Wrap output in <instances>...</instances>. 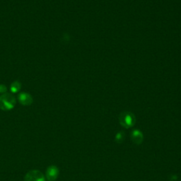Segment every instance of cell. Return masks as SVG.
Segmentation results:
<instances>
[{
  "instance_id": "6da1fadb",
  "label": "cell",
  "mask_w": 181,
  "mask_h": 181,
  "mask_svg": "<svg viewBox=\"0 0 181 181\" xmlns=\"http://www.w3.org/2000/svg\"><path fill=\"white\" fill-rule=\"evenodd\" d=\"M15 105L14 98L10 95L2 96L0 98V108L3 110H9Z\"/></svg>"
},
{
  "instance_id": "7a4b0ae2",
  "label": "cell",
  "mask_w": 181,
  "mask_h": 181,
  "mask_svg": "<svg viewBox=\"0 0 181 181\" xmlns=\"http://www.w3.org/2000/svg\"><path fill=\"white\" fill-rule=\"evenodd\" d=\"M46 178L38 170H31L26 174L24 181H45Z\"/></svg>"
},
{
  "instance_id": "3957f363",
  "label": "cell",
  "mask_w": 181,
  "mask_h": 181,
  "mask_svg": "<svg viewBox=\"0 0 181 181\" xmlns=\"http://www.w3.org/2000/svg\"><path fill=\"white\" fill-rule=\"evenodd\" d=\"M59 176V169L56 165H52L47 168L45 173V178L47 181H54Z\"/></svg>"
},
{
  "instance_id": "277c9868",
  "label": "cell",
  "mask_w": 181,
  "mask_h": 181,
  "mask_svg": "<svg viewBox=\"0 0 181 181\" xmlns=\"http://www.w3.org/2000/svg\"><path fill=\"white\" fill-rule=\"evenodd\" d=\"M120 120L121 125H123L125 128L132 127L134 124V117H133L132 115H130L129 113H125V114L122 115L120 118Z\"/></svg>"
},
{
  "instance_id": "5b68a950",
  "label": "cell",
  "mask_w": 181,
  "mask_h": 181,
  "mask_svg": "<svg viewBox=\"0 0 181 181\" xmlns=\"http://www.w3.org/2000/svg\"><path fill=\"white\" fill-rule=\"evenodd\" d=\"M132 139L134 143L137 144H140L143 140L142 133L138 130H134L132 133Z\"/></svg>"
},
{
  "instance_id": "8992f818",
  "label": "cell",
  "mask_w": 181,
  "mask_h": 181,
  "mask_svg": "<svg viewBox=\"0 0 181 181\" xmlns=\"http://www.w3.org/2000/svg\"><path fill=\"white\" fill-rule=\"evenodd\" d=\"M19 101H20L21 104L25 105V106H28V105H30L32 103V99L30 97L29 95L23 93V94H21L20 96H19Z\"/></svg>"
},
{
  "instance_id": "52a82bcc",
  "label": "cell",
  "mask_w": 181,
  "mask_h": 181,
  "mask_svg": "<svg viewBox=\"0 0 181 181\" xmlns=\"http://www.w3.org/2000/svg\"><path fill=\"white\" fill-rule=\"evenodd\" d=\"M124 137H125V134L123 132H120L116 135L115 137V140L117 141V142H123Z\"/></svg>"
}]
</instances>
